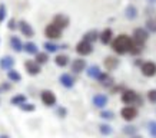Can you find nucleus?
I'll list each match as a JSON object with an SVG mask.
<instances>
[{
    "mask_svg": "<svg viewBox=\"0 0 156 138\" xmlns=\"http://www.w3.org/2000/svg\"><path fill=\"white\" fill-rule=\"evenodd\" d=\"M96 81L100 82V85L106 86V88H109V86L113 85V78L109 75V73H106V72H102V73H100V76L96 79Z\"/></svg>",
    "mask_w": 156,
    "mask_h": 138,
    "instance_id": "f3484780",
    "label": "nucleus"
},
{
    "mask_svg": "<svg viewBox=\"0 0 156 138\" xmlns=\"http://www.w3.org/2000/svg\"><path fill=\"white\" fill-rule=\"evenodd\" d=\"M125 16H126V19L129 20H135L137 17V9L136 6L133 5H129L126 9H125Z\"/></svg>",
    "mask_w": 156,
    "mask_h": 138,
    "instance_id": "4be33fe9",
    "label": "nucleus"
},
{
    "mask_svg": "<svg viewBox=\"0 0 156 138\" xmlns=\"http://www.w3.org/2000/svg\"><path fill=\"white\" fill-rule=\"evenodd\" d=\"M92 102H93V105L96 108H105L108 105V96L103 95V94H98V95L93 96Z\"/></svg>",
    "mask_w": 156,
    "mask_h": 138,
    "instance_id": "2eb2a0df",
    "label": "nucleus"
},
{
    "mask_svg": "<svg viewBox=\"0 0 156 138\" xmlns=\"http://www.w3.org/2000/svg\"><path fill=\"white\" fill-rule=\"evenodd\" d=\"M48 61H49V55L46 52H39L36 55V59H34V62L37 65H44V63H48Z\"/></svg>",
    "mask_w": 156,
    "mask_h": 138,
    "instance_id": "bb28decb",
    "label": "nucleus"
},
{
    "mask_svg": "<svg viewBox=\"0 0 156 138\" xmlns=\"http://www.w3.org/2000/svg\"><path fill=\"white\" fill-rule=\"evenodd\" d=\"M140 71L146 78H152V76L156 75V63L155 62H143L142 66H140Z\"/></svg>",
    "mask_w": 156,
    "mask_h": 138,
    "instance_id": "6e6552de",
    "label": "nucleus"
},
{
    "mask_svg": "<svg viewBox=\"0 0 156 138\" xmlns=\"http://www.w3.org/2000/svg\"><path fill=\"white\" fill-rule=\"evenodd\" d=\"M72 72L73 73H80V72H83L86 69V61L85 59H82V58H77V59H75L73 62H72Z\"/></svg>",
    "mask_w": 156,
    "mask_h": 138,
    "instance_id": "f8f14e48",
    "label": "nucleus"
},
{
    "mask_svg": "<svg viewBox=\"0 0 156 138\" xmlns=\"http://www.w3.org/2000/svg\"><path fill=\"white\" fill-rule=\"evenodd\" d=\"M100 118L103 119H113L115 118V114L112 111H102L100 112Z\"/></svg>",
    "mask_w": 156,
    "mask_h": 138,
    "instance_id": "473e14b6",
    "label": "nucleus"
},
{
    "mask_svg": "<svg viewBox=\"0 0 156 138\" xmlns=\"http://www.w3.org/2000/svg\"><path fill=\"white\" fill-rule=\"evenodd\" d=\"M112 38H113V30L110 28H106L102 33H99V39L103 45H109V43L112 42Z\"/></svg>",
    "mask_w": 156,
    "mask_h": 138,
    "instance_id": "4468645a",
    "label": "nucleus"
},
{
    "mask_svg": "<svg viewBox=\"0 0 156 138\" xmlns=\"http://www.w3.org/2000/svg\"><path fill=\"white\" fill-rule=\"evenodd\" d=\"M59 82L65 88H73V85H75V79L70 73H62L60 78H59Z\"/></svg>",
    "mask_w": 156,
    "mask_h": 138,
    "instance_id": "dca6fc26",
    "label": "nucleus"
},
{
    "mask_svg": "<svg viewBox=\"0 0 156 138\" xmlns=\"http://www.w3.org/2000/svg\"><path fill=\"white\" fill-rule=\"evenodd\" d=\"M146 28L151 32H156V20H147L146 22Z\"/></svg>",
    "mask_w": 156,
    "mask_h": 138,
    "instance_id": "e433bc0d",
    "label": "nucleus"
},
{
    "mask_svg": "<svg viewBox=\"0 0 156 138\" xmlns=\"http://www.w3.org/2000/svg\"><path fill=\"white\" fill-rule=\"evenodd\" d=\"M6 14H7V10H6L5 5H0V23L6 19Z\"/></svg>",
    "mask_w": 156,
    "mask_h": 138,
    "instance_id": "f704fd0d",
    "label": "nucleus"
},
{
    "mask_svg": "<svg viewBox=\"0 0 156 138\" xmlns=\"http://www.w3.org/2000/svg\"><path fill=\"white\" fill-rule=\"evenodd\" d=\"M23 49H24V52L29 53V55H37V53H39L37 45H36V43H33V42L24 43V45H23Z\"/></svg>",
    "mask_w": 156,
    "mask_h": 138,
    "instance_id": "5701e85b",
    "label": "nucleus"
},
{
    "mask_svg": "<svg viewBox=\"0 0 156 138\" xmlns=\"http://www.w3.org/2000/svg\"><path fill=\"white\" fill-rule=\"evenodd\" d=\"M14 66V59L12 56H3L0 59V68L5 71H10Z\"/></svg>",
    "mask_w": 156,
    "mask_h": 138,
    "instance_id": "a211bd4d",
    "label": "nucleus"
},
{
    "mask_svg": "<svg viewBox=\"0 0 156 138\" xmlns=\"http://www.w3.org/2000/svg\"><path fill=\"white\" fill-rule=\"evenodd\" d=\"M0 138H10L9 135H6V134H3V135H0Z\"/></svg>",
    "mask_w": 156,
    "mask_h": 138,
    "instance_id": "58836bf2",
    "label": "nucleus"
},
{
    "mask_svg": "<svg viewBox=\"0 0 156 138\" xmlns=\"http://www.w3.org/2000/svg\"><path fill=\"white\" fill-rule=\"evenodd\" d=\"M130 138H142L140 135H133V137H130Z\"/></svg>",
    "mask_w": 156,
    "mask_h": 138,
    "instance_id": "ea45409f",
    "label": "nucleus"
},
{
    "mask_svg": "<svg viewBox=\"0 0 156 138\" xmlns=\"http://www.w3.org/2000/svg\"><path fill=\"white\" fill-rule=\"evenodd\" d=\"M7 78H9V81H12V82H20L22 81V75H20L17 71H14V69L7 71Z\"/></svg>",
    "mask_w": 156,
    "mask_h": 138,
    "instance_id": "cd10ccee",
    "label": "nucleus"
},
{
    "mask_svg": "<svg viewBox=\"0 0 156 138\" xmlns=\"http://www.w3.org/2000/svg\"><path fill=\"white\" fill-rule=\"evenodd\" d=\"M147 131L151 134V137L156 138V121H149V124H147Z\"/></svg>",
    "mask_w": 156,
    "mask_h": 138,
    "instance_id": "2f4dec72",
    "label": "nucleus"
},
{
    "mask_svg": "<svg viewBox=\"0 0 156 138\" xmlns=\"http://www.w3.org/2000/svg\"><path fill=\"white\" fill-rule=\"evenodd\" d=\"M99 39V32L98 30H89V32H86L85 35H83V40L85 42H89V43H93V42H96Z\"/></svg>",
    "mask_w": 156,
    "mask_h": 138,
    "instance_id": "412c9836",
    "label": "nucleus"
},
{
    "mask_svg": "<svg viewBox=\"0 0 156 138\" xmlns=\"http://www.w3.org/2000/svg\"><path fill=\"white\" fill-rule=\"evenodd\" d=\"M44 35H46V38L55 40V39H59L62 36V30L57 26H55L53 23H50L44 28Z\"/></svg>",
    "mask_w": 156,
    "mask_h": 138,
    "instance_id": "423d86ee",
    "label": "nucleus"
},
{
    "mask_svg": "<svg viewBox=\"0 0 156 138\" xmlns=\"http://www.w3.org/2000/svg\"><path fill=\"white\" fill-rule=\"evenodd\" d=\"M24 102H27V98H26V95H23V94H17V95L12 96V99H10V104L16 105V106H20V105H23Z\"/></svg>",
    "mask_w": 156,
    "mask_h": 138,
    "instance_id": "b1692460",
    "label": "nucleus"
},
{
    "mask_svg": "<svg viewBox=\"0 0 156 138\" xmlns=\"http://www.w3.org/2000/svg\"><path fill=\"white\" fill-rule=\"evenodd\" d=\"M76 52L79 53L80 56H87V55L93 52V45L89 42H85V40H80L76 45Z\"/></svg>",
    "mask_w": 156,
    "mask_h": 138,
    "instance_id": "39448f33",
    "label": "nucleus"
},
{
    "mask_svg": "<svg viewBox=\"0 0 156 138\" xmlns=\"http://www.w3.org/2000/svg\"><path fill=\"white\" fill-rule=\"evenodd\" d=\"M123 132L126 134V135H129V137H133V135L137 132V128L133 127V125H126V127L123 128Z\"/></svg>",
    "mask_w": 156,
    "mask_h": 138,
    "instance_id": "7c9ffc66",
    "label": "nucleus"
},
{
    "mask_svg": "<svg viewBox=\"0 0 156 138\" xmlns=\"http://www.w3.org/2000/svg\"><path fill=\"white\" fill-rule=\"evenodd\" d=\"M86 73H87V76L92 78V79H98L100 76V73H102V71H100V68L98 66V65H90V66L86 69Z\"/></svg>",
    "mask_w": 156,
    "mask_h": 138,
    "instance_id": "6ab92c4d",
    "label": "nucleus"
},
{
    "mask_svg": "<svg viewBox=\"0 0 156 138\" xmlns=\"http://www.w3.org/2000/svg\"><path fill=\"white\" fill-rule=\"evenodd\" d=\"M99 131L102 135H110V134L113 132V129L109 124H100L99 125Z\"/></svg>",
    "mask_w": 156,
    "mask_h": 138,
    "instance_id": "c85d7f7f",
    "label": "nucleus"
},
{
    "mask_svg": "<svg viewBox=\"0 0 156 138\" xmlns=\"http://www.w3.org/2000/svg\"><path fill=\"white\" fill-rule=\"evenodd\" d=\"M147 39H149V33H147L146 29L136 28L135 30H133V38H132V40L136 43V45H140V46H143V43L146 42Z\"/></svg>",
    "mask_w": 156,
    "mask_h": 138,
    "instance_id": "7ed1b4c3",
    "label": "nucleus"
},
{
    "mask_svg": "<svg viewBox=\"0 0 156 138\" xmlns=\"http://www.w3.org/2000/svg\"><path fill=\"white\" fill-rule=\"evenodd\" d=\"M7 28H9L10 30H14V29L17 28V23H16V20H14V19H10V20H9V24H7Z\"/></svg>",
    "mask_w": 156,
    "mask_h": 138,
    "instance_id": "4c0bfd02",
    "label": "nucleus"
},
{
    "mask_svg": "<svg viewBox=\"0 0 156 138\" xmlns=\"http://www.w3.org/2000/svg\"><path fill=\"white\" fill-rule=\"evenodd\" d=\"M147 99L152 104H156V89H151L147 92Z\"/></svg>",
    "mask_w": 156,
    "mask_h": 138,
    "instance_id": "72a5a7b5",
    "label": "nucleus"
},
{
    "mask_svg": "<svg viewBox=\"0 0 156 138\" xmlns=\"http://www.w3.org/2000/svg\"><path fill=\"white\" fill-rule=\"evenodd\" d=\"M43 48L46 49V53H55L60 49V46L56 45V43H53V42H44L43 43Z\"/></svg>",
    "mask_w": 156,
    "mask_h": 138,
    "instance_id": "a878e982",
    "label": "nucleus"
},
{
    "mask_svg": "<svg viewBox=\"0 0 156 138\" xmlns=\"http://www.w3.org/2000/svg\"><path fill=\"white\" fill-rule=\"evenodd\" d=\"M120 99H122L123 104H126V105H140L142 104V98L139 96V94H136L135 91H130V89H125L122 92V96H120Z\"/></svg>",
    "mask_w": 156,
    "mask_h": 138,
    "instance_id": "f03ea898",
    "label": "nucleus"
},
{
    "mask_svg": "<svg viewBox=\"0 0 156 138\" xmlns=\"http://www.w3.org/2000/svg\"><path fill=\"white\" fill-rule=\"evenodd\" d=\"M40 99H42V102L46 105V106H55L57 102L55 92H53V91H49V89H44L40 92Z\"/></svg>",
    "mask_w": 156,
    "mask_h": 138,
    "instance_id": "20e7f679",
    "label": "nucleus"
},
{
    "mask_svg": "<svg viewBox=\"0 0 156 138\" xmlns=\"http://www.w3.org/2000/svg\"><path fill=\"white\" fill-rule=\"evenodd\" d=\"M55 63H56L59 68L67 66V63H69V56H67V55H57V56L55 58Z\"/></svg>",
    "mask_w": 156,
    "mask_h": 138,
    "instance_id": "393cba45",
    "label": "nucleus"
},
{
    "mask_svg": "<svg viewBox=\"0 0 156 138\" xmlns=\"http://www.w3.org/2000/svg\"><path fill=\"white\" fill-rule=\"evenodd\" d=\"M103 65L108 71H115V69L119 66V59L115 56H108V58H105Z\"/></svg>",
    "mask_w": 156,
    "mask_h": 138,
    "instance_id": "ddd939ff",
    "label": "nucleus"
},
{
    "mask_svg": "<svg viewBox=\"0 0 156 138\" xmlns=\"http://www.w3.org/2000/svg\"><path fill=\"white\" fill-rule=\"evenodd\" d=\"M120 115H122V118L125 119V121H133V119L137 117V110L135 108V106H130V105H128V106L122 108V111H120Z\"/></svg>",
    "mask_w": 156,
    "mask_h": 138,
    "instance_id": "0eeeda50",
    "label": "nucleus"
},
{
    "mask_svg": "<svg viewBox=\"0 0 156 138\" xmlns=\"http://www.w3.org/2000/svg\"><path fill=\"white\" fill-rule=\"evenodd\" d=\"M55 26H57V28L60 29H66L67 26H69V23H70V20H69V17H67L66 14H62V13H59V14H56L55 17H53V22H52Z\"/></svg>",
    "mask_w": 156,
    "mask_h": 138,
    "instance_id": "1a4fd4ad",
    "label": "nucleus"
},
{
    "mask_svg": "<svg viewBox=\"0 0 156 138\" xmlns=\"http://www.w3.org/2000/svg\"><path fill=\"white\" fill-rule=\"evenodd\" d=\"M24 68H26V72H27L30 76H36L40 73V65L34 62V61H26L24 62Z\"/></svg>",
    "mask_w": 156,
    "mask_h": 138,
    "instance_id": "9d476101",
    "label": "nucleus"
},
{
    "mask_svg": "<svg viewBox=\"0 0 156 138\" xmlns=\"http://www.w3.org/2000/svg\"><path fill=\"white\" fill-rule=\"evenodd\" d=\"M19 108H20L22 111H24V112H33V111L36 110L34 104H30V102H24L23 105H20Z\"/></svg>",
    "mask_w": 156,
    "mask_h": 138,
    "instance_id": "c756f323",
    "label": "nucleus"
},
{
    "mask_svg": "<svg viewBox=\"0 0 156 138\" xmlns=\"http://www.w3.org/2000/svg\"><path fill=\"white\" fill-rule=\"evenodd\" d=\"M132 46H133V40L128 35H119L118 38H115L112 40V49L118 55H125V53L130 52Z\"/></svg>",
    "mask_w": 156,
    "mask_h": 138,
    "instance_id": "f257e3e1",
    "label": "nucleus"
},
{
    "mask_svg": "<svg viewBox=\"0 0 156 138\" xmlns=\"http://www.w3.org/2000/svg\"><path fill=\"white\" fill-rule=\"evenodd\" d=\"M10 46H12L14 52H22L23 50V43L17 36H12L10 38Z\"/></svg>",
    "mask_w": 156,
    "mask_h": 138,
    "instance_id": "aec40b11",
    "label": "nucleus"
},
{
    "mask_svg": "<svg viewBox=\"0 0 156 138\" xmlns=\"http://www.w3.org/2000/svg\"><path fill=\"white\" fill-rule=\"evenodd\" d=\"M149 3H156V0H147Z\"/></svg>",
    "mask_w": 156,
    "mask_h": 138,
    "instance_id": "a19ab883",
    "label": "nucleus"
},
{
    "mask_svg": "<svg viewBox=\"0 0 156 138\" xmlns=\"http://www.w3.org/2000/svg\"><path fill=\"white\" fill-rule=\"evenodd\" d=\"M17 26H19L20 32H22L26 38H33L34 36V30H33V28H32V24H29L26 20H20Z\"/></svg>",
    "mask_w": 156,
    "mask_h": 138,
    "instance_id": "9b49d317",
    "label": "nucleus"
},
{
    "mask_svg": "<svg viewBox=\"0 0 156 138\" xmlns=\"http://www.w3.org/2000/svg\"><path fill=\"white\" fill-rule=\"evenodd\" d=\"M56 115H59L60 118H65V117L67 115V110L66 108H63V106H59V108L56 110Z\"/></svg>",
    "mask_w": 156,
    "mask_h": 138,
    "instance_id": "c9c22d12",
    "label": "nucleus"
}]
</instances>
